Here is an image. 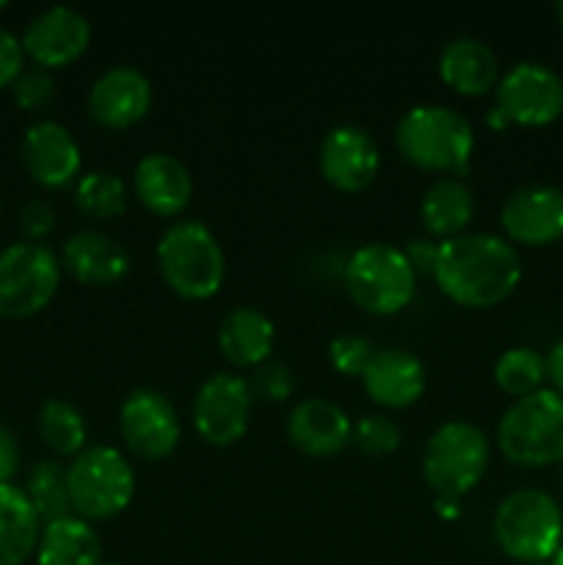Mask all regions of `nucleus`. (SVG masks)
Returning <instances> with one entry per match:
<instances>
[{"label":"nucleus","instance_id":"17","mask_svg":"<svg viewBox=\"0 0 563 565\" xmlns=\"http://www.w3.org/2000/svg\"><path fill=\"white\" fill-rule=\"evenodd\" d=\"M81 147L59 121H36L22 138V163L33 182L44 188H64L81 174Z\"/></svg>","mask_w":563,"mask_h":565},{"label":"nucleus","instance_id":"18","mask_svg":"<svg viewBox=\"0 0 563 565\" xmlns=\"http://www.w3.org/2000/svg\"><path fill=\"white\" fill-rule=\"evenodd\" d=\"M353 436L351 417L326 397H307L296 403L287 417V439L309 458H329L346 450Z\"/></svg>","mask_w":563,"mask_h":565},{"label":"nucleus","instance_id":"8","mask_svg":"<svg viewBox=\"0 0 563 565\" xmlns=\"http://www.w3.org/2000/svg\"><path fill=\"white\" fill-rule=\"evenodd\" d=\"M346 290L359 309L370 315H397L412 303L417 274L401 248L370 243L357 248L346 265Z\"/></svg>","mask_w":563,"mask_h":565},{"label":"nucleus","instance_id":"14","mask_svg":"<svg viewBox=\"0 0 563 565\" xmlns=\"http://www.w3.org/2000/svg\"><path fill=\"white\" fill-rule=\"evenodd\" d=\"M152 108V83L136 66H110L88 92V116L105 130H127Z\"/></svg>","mask_w":563,"mask_h":565},{"label":"nucleus","instance_id":"31","mask_svg":"<svg viewBox=\"0 0 563 565\" xmlns=\"http://www.w3.org/2000/svg\"><path fill=\"white\" fill-rule=\"evenodd\" d=\"M351 441L368 456H390L401 447V430L384 414H368L353 425Z\"/></svg>","mask_w":563,"mask_h":565},{"label":"nucleus","instance_id":"34","mask_svg":"<svg viewBox=\"0 0 563 565\" xmlns=\"http://www.w3.org/2000/svg\"><path fill=\"white\" fill-rule=\"evenodd\" d=\"M14 88V99L20 108L25 110H42L47 108L50 99H53L55 83L47 75V70H22V75L11 83Z\"/></svg>","mask_w":563,"mask_h":565},{"label":"nucleus","instance_id":"29","mask_svg":"<svg viewBox=\"0 0 563 565\" xmlns=\"http://www.w3.org/2000/svg\"><path fill=\"white\" fill-rule=\"evenodd\" d=\"M546 379V359L533 348H508L495 364V384L511 397H528Z\"/></svg>","mask_w":563,"mask_h":565},{"label":"nucleus","instance_id":"33","mask_svg":"<svg viewBox=\"0 0 563 565\" xmlns=\"http://www.w3.org/2000/svg\"><path fill=\"white\" fill-rule=\"evenodd\" d=\"M248 390H252V397H259V401L282 403L293 395L296 381L285 364H259L257 373L248 381Z\"/></svg>","mask_w":563,"mask_h":565},{"label":"nucleus","instance_id":"30","mask_svg":"<svg viewBox=\"0 0 563 565\" xmlns=\"http://www.w3.org/2000/svg\"><path fill=\"white\" fill-rule=\"evenodd\" d=\"M75 204L88 218H116L127 207V185L110 171H88L75 185Z\"/></svg>","mask_w":563,"mask_h":565},{"label":"nucleus","instance_id":"13","mask_svg":"<svg viewBox=\"0 0 563 565\" xmlns=\"http://www.w3.org/2000/svg\"><path fill=\"white\" fill-rule=\"evenodd\" d=\"M20 42L39 70H55L86 53L92 42V22L72 6H50L28 22Z\"/></svg>","mask_w":563,"mask_h":565},{"label":"nucleus","instance_id":"38","mask_svg":"<svg viewBox=\"0 0 563 565\" xmlns=\"http://www.w3.org/2000/svg\"><path fill=\"white\" fill-rule=\"evenodd\" d=\"M403 254H406V259H408V265L414 268V274H434L436 254H439V243H434L431 237H425V241H412Z\"/></svg>","mask_w":563,"mask_h":565},{"label":"nucleus","instance_id":"32","mask_svg":"<svg viewBox=\"0 0 563 565\" xmlns=\"http://www.w3.org/2000/svg\"><path fill=\"white\" fill-rule=\"evenodd\" d=\"M375 356L373 342L364 340L357 334H340L329 342V362L337 373L353 375V379H362V373L368 370L370 359Z\"/></svg>","mask_w":563,"mask_h":565},{"label":"nucleus","instance_id":"44","mask_svg":"<svg viewBox=\"0 0 563 565\" xmlns=\"http://www.w3.org/2000/svg\"><path fill=\"white\" fill-rule=\"evenodd\" d=\"M528 565H544V563H528Z\"/></svg>","mask_w":563,"mask_h":565},{"label":"nucleus","instance_id":"5","mask_svg":"<svg viewBox=\"0 0 563 565\" xmlns=\"http://www.w3.org/2000/svg\"><path fill=\"white\" fill-rule=\"evenodd\" d=\"M500 452L517 467L563 463V395L539 390L519 397L497 428Z\"/></svg>","mask_w":563,"mask_h":565},{"label":"nucleus","instance_id":"39","mask_svg":"<svg viewBox=\"0 0 563 565\" xmlns=\"http://www.w3.org/2000/svg\"><path fill=\"white\" fill-rule=\"evenodd\" d=\"M546 375L555 384L557 395H563V337L552 345L550 356H546Z\"/></svg>","mask_w":563,"mask_h":565},{"label":"nucleus","instance_id":"37","mask_svg":"<svg viewBox=\"0 0 563 565\" xmlns=\"http://www.w3.org/2000/svg\"><path fill=\"white\" fill-rule=\"evenodd\" d=\"M20 469V445L6 425H0V483H11Z\"/></svg>","mask_w":563,"mask_h":565},{"label":"nucleus","instance_id":"23","mask_svg":"<svg viewBox=\"0 0 563 565\" xmlns=\"http://www.w3.org/2000/svg\"><path fill=\"white\" fill-rule=\"evenodd\" d=\"M276 329L265 312L254 307H237L221 320L219 351L235 367H259L270 356Z\"/></svg>","mask_w":563,"mask_h":565},{"label":"nucleus","instance_id":"24","mask_svg":"<svg viewBox=\"0 0 563 565\" xmlns=\"http://www.w3.org/2000/svg\"><path fill=\"white\" fill-rule=\"evenodd\" d=\"M42 519L33 511L25 489L0 483V565H22L36 552Z\"/></svg>","mask_w":563,"mask_h":565},{"label":"nucleus","instance_id":"12","mask_svg":"<svg viewBox=\"0 0 563 565\" xmlns=\"http://www.w3.org/2000/svg\"><path fill=\"white\" fill-rule=\"evenodd\" d=\"M252 390L235 373H215L193 397V428L208 445L232 447L246 436L252 419Z\"/></svg>","mask_w":563,"mask_h":565},{"label":"nucleus","instance_id":"1","mask_svg":"<svg viewBox=\"0 0 563 565\" xmlns=\"http://www.w3.org/2000/svg\"><path fill=\"white\" fill-rule=\"evenodd\" d=\"M434 279L458 307L489 309L517 290L522 281V259L502 237L472 232L439 243Z\"/></svg>","mask_w":563,"mask_h":565},{"label":"nucleus","instance_id":"4","mask_svg":"<svg viewBox=\"0 0 563 565\" xmlns=\"http://www.w3.org/2000/svg\"><path fill=\"white\" fill-rule=\"evenodd\" d=\"M491 530L508 557L522 565L546 563L563 544V513L544 491L519 489L497 505Z\"/></svg>","mask_w":563,"mask_h":565},{"label":"nucleus","instance_id":"2","mask_svg":"<svg viewBox=\"0 0 563 565\" xmlns=\"http://www.w3.org/2000/svg\"><path fill=\"white\" fill-rule=\"evenodd\" d=\"M395 147L423 171L467 174L475 149L472 125L447 105H414L395 127Z\"/></svg>","mask_w":563,"mask_h":565},{"label":"nucleus","instance_id":"41","mask_svg":"<svg viewBox=\"0 0 563 565\" xmlns=\"http://www.w3.org/2000/svg\"><path fill=\"white\" fill-rule=\"evenodd\" d=\"M552 565H563V544H561V550H557L555 555H552Z\"/></svg>","mask_w":563,"mask_h":565},{"label":"nucleus","instance_id":"36","mask_svg":"<svg viewBox=\"0 0 563 565\" xmlns=\"http://www.w3.org/2000/svg\"><path fill=\"white\" fill-rule=\"evenodd\" d=\"M55 226V213L44 199H31V202L22 207L20 215V230L22 235H28L31 241H39V237L50 235Z\"/></svg>","mask_w":563,"mask_h":565},{"label":"nucleus","instance_id":"21","mask_svg":"<svg viewBox=\"0 0 563 565\" xmlns=\"http://www.w3.org/2000/svg\"><path fill=\"white\" fill-rule=\"evenodd\" d=\"M64 265L81 285L110 287L127 276L130 254L105 232L81 230L64 243Z\"/></svg>","mask_w":563,"mask_h":565},{"label":"nucleus","instance_id":"43","mask_svg":"<svg viewBox=\"0 0 563 565\" xmlns=\"http://www.w3.org/2000/svg\"><path fill=\"white\" fill-rule=\"evenodd\" d=\"M103 565H121V563H103Z\"/></svg>","mask_w":563,"mask_h":565},{"label":"nucleus","instance_id":"19","mask_svg":"<svg viewBox=\"0 0 563 565\" xmlns=\"http://www.w3.org/2000/svg\"><path fill=\"white\" fill-rule=\"evenodd\" d=\"M132 191L149 213L171 218L191 204L193 177L174 154L152 152L138 160L132 171Z\"/></svg>","mask_w":563,"mask_h":565},{"label":"nucleus","instance_id":"6","mask_svg":"<svg viewBox=\"0 0 563 565\" xmlns=\"http://www.w3.org/2000/svg\"><path fill=\"white\" fill-rule=\"evenodd\" d=\"M72 511L83 522H108L130 508L136 472L114 447H86L66 467Z\"/></svg>","mask_w":563,"mask_h":565},{"label":"nucleus","instance_id":"22","mask_svg":"<svg viewBox=\"0 0 563 565\" xmlns=\"http://www.w3.org/2000/svg\"><path fill=\"white\" fill-rule=\"evenodd\" d=\"M439 77L464 97H484L500 81L497 55L486 42L475 36H456L442 47L439 53Z\"/></svg>","mask_w":563,"mask_h":565},{"label":"nucleus","instance_id":"16","mask_svg":"<svg viewBox=\"0 0 563 565\" xmlns=\"http://www.w3.org/2000/svg\"><path fill=\"white\" fill-rule=\"evenodd\" d=\"M500 224L508 241L522 246H550L563 237V191L555 185H528L506 199Z\"/></svg>","mask_w":563,"mask_h":565},{"label":"nucleus","instance_id":"3","mask_svg":"<svg viewBox=\"0 0 563 565\" xmlns=\"http://www.w3.org/2000/svg\"><path fill=\"white\" fill-rule=\"evenodd\" d=\"M158 268L171 292L188 301H208L224 285L226 259L202 221H177L158 243Z\"/></svg>","mask_w":563,"mask_h":565},{"label":"nucleus","instance_id":"26","mask_svg":"<svg viewBox=\"0 0 563 565\" xmlns=\"http://www.w3.org/2000/svg\"><path fill=\"white\" fill-rule=\"evenodd\" d=\"M39 565H103L99 535L81 516L44 524L36 546Z\"/></svg>","mask_w":563,"mask_h":565},{"label":"nucleus","instance_id":"20","mask_svg":"<svg viewBox=\"0 0 563 565\" xmlns=\"http://www.w3.org/2000/svg\"><path fill=\"white\" fill-rule=\"evenodd\" d=\"M362 386L373 403L384 408H406L417 403L425 392V367L414 353L403 348L375 351L368 370L362 373Z\"/></svg>","mask_w":563,"mask_h":565},{"label":"nucleus","instance_id":"42","mask_svg":"<svg viewBox=\"0 0 563 565\" xmlns=\"http://www.w3.org/2000/svg\"><path fill=\"white\" fill-rule=\"evenodd\" d=\"M6 9V0H0V11H3Z\"/></svg>","mask_w":563,"mask_h":565},{"label":"nucleus","instance_id":"11","mask_svg":"<svg viewBox=\"0 0 563 565\" xmlns=\"http://www.w3.org/2000/svg\"><path fill=\"white\" fill-rule=\"evenodd\" d=\"M119 434L136 458L163 461L180 445L182 425L177 408L163 392L136 390L119 408Z\"/></svg>","mask_w":563,"mask_h":565},{"label":"nucleus","instance_id":"9","mask_svg":"<svg viewBox=\"0 0 563 565\" xmlns=\"http://www.w3.org/2000/svg\"><path fill=\"white\" fill-rule=\"evenodd\" d=\"M61 281L59 257L42 243H11L0 252V318L22 320L42 312Z\"/></svg>","mask_w":563,"mask_h":565},{"label":"nucleus","instance_id":"7","mask_svg":"<svg viewBox=\"0 0 563 565\" xmlns=\"http://www.w3.org/2000/svg\"><path fill=\"white\" fill-rule=\"evenodd\" d=\"M489 467V439L464 419H453L431 434L423 452V478L439 500L458 502L480 483Z\"/></svg>","mask_w":563,"mask_h":565},{"label":"nucleus","instance_id":"35","mask_svg":"<svg viewBox=\"0 0 563 565\" xmlns=\"http://www.w3.org/2000/svg\"><path fill=\"white\" fill-rule=\"evenodd\" d=\"M22 61H25L22 42L11 31L0 28V88L11 86L22 75Z\"/></svg>","mask_w":563,"mask_h":565},{"label":"nucleus","instance_id":"25","mask_svg":"<svg viewBox=\"0 0 563 565\" xmlns=\"http://www.w3.org/2000/svg\"><path fill=\"white\" fill-rule=\"evenodd\" d=\"M472 215V191L458 177H442V180L431 182L423 204H419V221H423L425 232L431 237H442V241L464 235Z\"/></svg>","mask_w":563,"mask_h":565},{"label":"nucleus","instance_id":"15","mask_svg":"<svg viewBox=\"0 0 563 565\" xmlns=\"http://www.w3.org/2000/svg\"><path fill=\"white\" fill-rule=\"evenodd\" d=\"M320 174L337 191L359 193L370 188L381 166L379 143L357 125H340L323 138L318 154Z\"/></svg>","mask_w":563,"mask_h":565},{"label":"nucleus","instance_id":"28","mask_svg":"<svg viewBox=\"0 0 563 565\" xmlns=\"http://www.w3.org/2000/svg\"><path fill=\"white\" fill-rule=\"evenodd\" d=\"M28 500L33 511L39 513L44 524H53L59 519L72 516L70 483H66V469L59 461H39L28 475Z\"/></svg>","mask_w":563,"mask_h":565},{"label":"nucleus","instance_id":"27","mask_svg":"<svg viewBox=\"0 0 563 565\" xmlns=\"http://www.w3.org/2000/svg\"><path fill=\"white\" fill-rule=\"evenodd\" d=\"M39 436L55 456H81L86 450V417L66 401H47L39 412Z\"/></svg>","mask_w":563,"mask_h":565},{"label":"nucleus","instance_id":"40","mask_svg":"<svg viewBox=\"0 0 563 565\" xmlns=\"http://www.w3.org/2000/svg\"><path fill=\"white\" fill-rule=\"evenodd\" d=\"M555 17H557V25H561V31H563V0L555 6Z\"/></svg>","mask_w":563,"mask_h":565},{"label":"nucleus","instance_id":"10","mask_svg":"<svg viewBox=\"0 0 563 565\" xmlns=\"http://www.w3.org/2000/svg\"><path fill=\"white\" fill-rule=\"evenodd\" d=\"M497 110L508 125L546 127L563 116V81L550 66L522 61L497 81Z\"/></svg>","mask_w":563,"mask_h":565}]
</instances>
